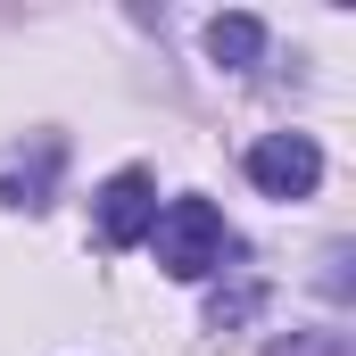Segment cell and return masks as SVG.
Masks as SVG:
<instances>
[{
	"instance_id": "6da1fadb",
	"label": "cell",
	"mask_w": 356,
	"mask_h": 356,
	"mask_svg": "<svg viewBox=\"0 0 356 356\" xmlns=\"http://www.w3.org/2000/svg\"><path fill=\"white\" fill-rule=\"evenodd\" d=\"M149 257L175 273V282H207V273H224L241 257V232H232L224 207H207V199H166L158 224H149Z\"/></svg>"
},
{
	"instance_id": "7a4b0ae2",
	"label": "cell",
	"mask_w": 356,
	"mask_h": 356,
	"mask_svg": "<svg viewBox=\"0 0 356 356\" xmlns=\"http://www.w3.org/2000/svg\"><path fill=\"white\" fill-rule=\"evenodd\" d=\"M91 224H99V241H108V249H133V241H149V224H158V182L141 175V166L108 175L99 191H91Z\"/></svg>"
},
{
	"instance_id": "3957f363",
	"label": "cell",
	"mask_w": 356,
	"mask_h": 356,
	"mask_svg": "<svg viewBox=\"0 0 356 356\" xmlns=\"http://www.w3.org/2000/svg\"><path fill=\"white\" fill-rule=\"evenodd\" d=\"M249 182L266 199H307L323 182V149L307 133H266V141H249Z\"/></svg>"
},
{
	"instance_id": "277c9868",
	"label": "cell",
	"mask_w": 356,
	"mask_h": 356,
	"mask_svg": "<svg viewBox=\"0 0 356 356\" xmlns=\"http://www.w3.org/2000/svg\"><path fill=\"white\" fill-rule=\"evenodd\" d=\"M257 50H266V25L257 17H216L207 25V58L216 67H257Z\"/></svg>"
},
{
	"instance_id": "5b68a950",
	"label": "cell",
	"mask_w": 356,
	"mask_h": 356,
	"mask_svg": "<svg viewBox=\"0 0 356 356\" xmlns=\"http://www.w3.org/2000/svg\"><path fill=\"white\" fill-rule=\"evenodd\" d=\"M266 356H340V340L332 332H298V340H273Z\"/></svg>"
}]
</instances>
